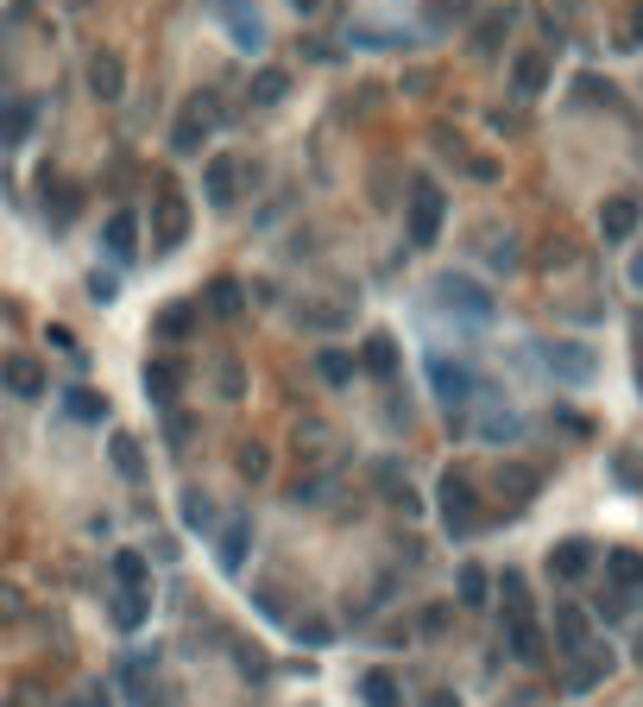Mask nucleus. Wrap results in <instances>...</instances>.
I'll return each instance as SVG.
<instances>
[{"instance_id": "1", "label": "nucleus", "mask_w": 643, "mask_h": 707, "mask_svg": "<svg viewBox=\"0 0 643 707\" xmlns=\"http://www.w3.org/2000/svg\"><path fill=\"white\" fill-rule=\"evenodd\" d=\"M435 499H442V525H449V537H473V530H480V492H473V480L461 468L442 474Z\"/></svg>"}, {"instance_id": "2", "label": "nucleus", "mask_w": 643, "mask_h": 707, "mask_svg": "<svg viewBox=\"0 0 643 707\" xmlns=\"http://www.w3.org/2000/svg\"><path fill=\"white\" fill-rule=\"evenodd\" d=\"M442 216H449V197H442L435 183H416V197H410V221H404L410 247H435V235H442Z\"/></svg>"}, {"instance_id": "3", "label": "nucleus", "mask_w": 643, "mask_h": 707, "mask_svg": "<svg viewBox=\"0 0 643 707\" xmlns=\"http://www.w3.org/2000/svg\"><path fill=\"white\" fill-rule=\"evenodd\" d=\"M190 240V202L177 197V190H164L152 209V253H177Z\"/></svg>"}, {"instance_id": "4", "label": "nucleus", "mask_w": 643, "mask_h": 707, "mask_svg": "<svg viewBox=\"0 0 643 707\" xmlns=\"http://www.w3.org/2000/svg\"><path fill=\"white\" fill-rule=\"evenodd\" d=\"M214 120H221V108H214V101H202V96H195L190 108H183V114H177V127H171V152L195 158V152H202V146H209Z\"/></svg>"}, {"instance_id": "5", "label": "nucleus", "mask_w": 643, "mask_h": 707, "mask_svg": "<svg viewBox=\"0 0 643 707\" xmlns=\"http://www.w3.org/2000/svg\"><path fill=\"white\" fill-rule=\"evenodd\" d=\"M435 297H442L449 310H461L468 322H486V316H492V297L480 291L473 278H454V272H442V278H435Z\"/></svg>"}, {"instance_id": "6", "label": "nucleus", "mask_w": 643, "mask_h": 707, "mask_svg": "<svg viewBox=\"0 0 643 707\" xmlns=\"http://www.w3.org/2000/svg\"><path fill=\"white\" fill-rule=\"evenodd\" d=\"M202 197H209L214 209H234L240 202V158L214 152L209 165H202Z\"/></svg>"}, {"instance_id": "7", "label": "nucleus", "mask_w": 643, "mask_h": 707, "mask_svg": "<svg viewBox=\"0 0 643 707\" xmlns=\"http://www.w3.org/2000/svg\"><path fill=\"white\" fill-rule=\"evenodd\" d=\"M543 367L555 379H567V386H586L593 379V354L581 341H543Z\"/></svg>"}, {"instance_id": "8", "label": "nucleus", "mask_w": 643, "mask_h": 707, "mask_svg": "<svg viewBox=\"0 0 643 707\" xmlns=\"http://www.w3.org/2000/svg\"><path fill=\"white\" fill-rule=\"evenodd\" d=\"M32 127H39V101H32V96L0 101V152L26 146V139H32Z\"/></svg>"}, {"instance_id": "9", "label": "nucleus", "mask_w": 643, "mask_h": 707, "mask_svg": "<svg viewBox=\"0 0 643 707\" xmlns=\"http://www.w3.org/2000/svg\"><path fill=\"white\" fill-rule=\"evenodd\" d=\"M0 392L44 398V367L32 360V354H7V360H0Z\"/></svg>"}, {"instance_id": "10", "label": "nucleus", "mask_w": 643, "mask_h": 707, "mask_svg": "<svg viewBox=\"0 0 643 707\" xmlns=\"http://www.w3.org/2000/svg\"><path fill=\"white\" fill-rule=\"evenodd\" d=\"M429 386H435L442 405H468L473 398V374L468 367H454V360H442V354H429Z\"/></svg>"}, {"instance_id": "11", "label": "nucleus", "mask_w": 643, "mask_h": 707, "mask_svg": "<svg viewBox=\"0 0 643 707\" xmlns=\"http://www.w3.org/2000/svg\"><path fill=\"white\" fill-rule=\"evenodd\" d=\"M209 7L228 20V32H234L240 51H259V44H265V26H259V13L247 7V0H209Z\"/></svg>"}, {"instance_id": "12", "label": "nucleus", "mask_w": 643, "mask_h": 707, "mask_svg": "<svg viewBox=\"0 0 643 707\" xmlns=\"http://www.w3.org/2000/svg\"><path fill=\"white\" fill-rule=\"evenodd\" d=\"M586 569H593V544L586 537H567V544L549 550V575L555 581H586Z\"/></svg>"}, {"instance_id": "13", "label": "nucleus", "mask_w": 643, "mask_h": 707, "mask_svg": "<svg viewBox=\"0 0 643 707\" xmlns=\"http://www.w3.org/2000/svg\"><path fill=\"white\" fill-rule=\"evenodd\" d=\"M89 89H96V101H120L127 96V63L114 51H96L89 58Z\"/></svg>"}, {"instance_id": "14", "label": "nucleus", "mask_w": 643, "mask_h": 707, "mask_svg": "<svg viewBox=\"0 0 643 707\" xmlns=\"http://www.w3.org/2000/svg\"><path fill=\"white\" fill-rule=\"evenodd\" d=\"M586 645H593V619H586L581 607H555V650L581 657Z\"/></svg>"}, {"instance_id": "15", "label": "nucleus", "mask_w": 643, "mask_h": 707, "mask_svg": "<svg viewBox=\"0 0 643 707\" xmlns=\"http://www.w3.org/2000/svg\"><path fill=\"white\" fill-rule=\"evenodd\" d=\"M505 638H511V657L518 664H543V626H536V613H524V619H505Z\"/></svg>"}, {"instance_id": "16", "label": "nucleus", "mask_w": 643, "mask_h": 707, "mask_svg": "<svg viewBox=\"0 0 643 707\" xmlns=\"http://www.w3.org/2000/svg\"><path fill=\"white\" fill-rule=\"evenodd\" d=\"M637 202H631V197H612V202H605V209H600V235L605 240H612V247H624V240H631V235H637Z\"/></svg>"}, {"instance_id": "17", "label": "nucleus", "mask_w": 643, "mask_h": 707, "mask_svg": "<svg viewBox=\"0 0 643 707\" xmlns=\"http://www.w3.org/2000/svg\"><path fill=\"white\" fill-rule=\"evenodd\" d=\"M195 329H202V303H171V310H158V322H152L158 341H190Z\"/></svg>"}, {"instance_id": "18", "label": "nucleus", "mask_w": 643, "mask_h": 707, "mask_svg": "<svg viewBox=\"0 0 643 707\" xmlns=\"http://www.w3.org/2000/svg\"><path fill=\"white\" fill-rule=\"evenodd\" d=\"M101 240H108V253L114 259H133L139 253V216L133 209H114V216L101 221Z\"/></svg>"}, {"instance_id": "19", "label": "nucleus", "mask_w": 643, "mask_h": 707, "mask_svg": "<svg viewBox=\"0 0 643 707\" xmlns=\"http://www.w3.org/2000/svg\"><path fill=\"white\" fill-rule=\"evenodd\" d=\"M543 82H549V58H543V51H524V58L511 63V96H518V101L543 96Z\"/></svg>"}, {"instance_id": "20", "label": "nucleus", "mask_w": 643, "mask_h": 707, "mask_svg": "<svg viewBox=\"0 0 643 707\" xmlns=\"http://www.w3.org/2000/svg\"><path fill=\"white\" fill-rule=\"evenodd\" d=\"M605 676H612V650L586 645L581 657H574V676H567V688H574V695H586V688H600Z\"/></svg>"}, {"instance_id": "21", "label": "nucleus", "mask_w": 643, "mask_h": 707, "mask_svg": "<svg viewBox=\"0 0 643 707\" xmlns=\"http://www.w3.org/2000/svg\"><path fill=\"white\" fill-rule=\"evenodd\" d=\"M145 392H152V405H177L183 367H177V360H152V367H145Z\"/></svg>"}, {"instance_id": "22", "label": "nucleus", "mask_w": 643, "mask_h": 707, "mask_svg": "<svg viewBox=\"0 0 643 707\" xmlns=\"http://www.w3.org/2000/svg\"><path fill=\"white\" fill-rule=\"evenodd\" d=\"M145 613H152V594H145V588H120L114 594V626L120 631H139V626H145Z\"/></svg>"}, {"instance_id": "23", "label": "nucleus", "mask_w": 643, "mask_h": 707, "mask_svg": "<svg viewBox=\"0 0 643 707\" xmlns=\"http://www.w3.org/2000/svg\"><path fill=\"white\" fill-rule=\"evenodd\" d=\"M605 575H612V588L619 594H637L643 588V556L637 550H612L605 556Z\"/></svg>"}, {"instance_id": "24", "label": "nucleus", "mask_w": 643, "mask_h": 707, "mask_svg": "<svg viewBox=\"0 0 643 707\" xmlns=\"http://www.w3.org/2000/svg\"><path fill=\"white\" fill-rule=\"evenodd\" d=\"M247 544H253V525H247V518H228V530H221V569L228 575L247 562Z\"/></svg>"}, {"instance_id": "25", "label": "nucleus", "mask_w": 643, "mask_h": 707, "mask_svg": "<svg viewBox=\"0 0 643 707\" xmlns=\"http://www.w3.org/2000/svg\"><path fill=\"white\" fill-rule=\"evenodd\" d=\"M360 695H366V707H404V695H398V676H391V669H366V676H360Z\"/></svg>"}, {"instance_id": "26", "label": "nucleus", "mask_w": 643, "mask_h": 707, "mask_svg": "<svg viewBox=\"0 0 643 707\" xmlns=\"http://www.w3.org/2000/svg\"><path fill=\"white\" fill-rule=\"evenodd\" d=\"M366 374L398 379V341H391V335H366Z\"/></svg>"}, {"instance_id": "27", "label": "nucleus", "mask_w": 643, "mask_h": 707, "mask_svg": "<svg viewBox=\"0 0 643 707\" xmlns=\"http://www.w3.org/2000/svg\"><path fill=\"white\" fill-rule=\"evenodd\" d=\"M284 96H291V70H272V63H265V70L253 77V101L259 108H278Z\"/></svg>"}, {"instance_id": "28", "label": "nucleus", "mask_w": 643, "mask_h": 707, "mask_svg": "<svg viewBox=\"0 0 643 707\" xmlns=\"http://www.w3.org/2000/svg\"><path fill=\"white\" fill-rule=\"evenodd\" d=\"M108 455H114V468L127 474V480H145V455H139V442L127 430H114V442H108Z\"/></svg>"}, {"instance_id": "29", "label": "nucleus", "mask_w": 643, "mask_h": 707, "mask_svg": "<svg viewBox=\"0 0 643 707\" xmlns=\"http://www.w3.org/2000/svg\"><path fill=\"white\" fill-rule=\"evenodd\" d=\"M63 405H70V417H82V424H101L108 417V398L89 392V386H77V392H63Z\"/></svg>"}, {"instance_id": "30", "label": "nucleus", "mask_w": 643, "mask_h": 707, "mask_svg": "<svg viewBox=\"0 0 643 707\" xmlns=\"http://www.w3.org/2000/svg\"><path fill=\"white\" fill-rule=\"evenodd\" d=\"M315 374L329 379V386H348V379H353V354H341V348H322V354H315Z\"/></svg>"}, {"instance_id": "31", "label": "nucleus", "mask_w": 643, "mask_h": 707, "mask_svg": "<svg viewBox=\"0 0 643 707\" xmlns=\"http://www.w3.org/2000/svg\"><path fill=\"white\" fill-rule=\"evenodd\" d=\"M209 316H240V285L234 278H214L209 285Z\"/></svg>"}, {"instance_id": "32", "label": "nucleus", "mask_w": 643, "mask_h": 707, "mask_svg": "<svg viewBox=\"0 0 643 707\" xmlns=\"http://www.w3.org/2000/svg\"><path fill=\"white\" fill-rule=\"evenodd\" d=\"M454 588H461V607H486V569L468 562V569L454 575Z\"/></svg>"}, {"instance_id": "33", "label": "nucleus", "mask_w": 643, "mask_h": 707, "mask_svg": "<svg viewBox=\"0 0 643 707\" xmlns=\"http://www.w3.org/2000/svg\"><path fill=\"white\" fill-rule=\"evenodd\" d=\"M505 26H511V13H486V20H480V32H473V51H499V39H505Z\"/></svg>"}, {"instance_id": "34", "label": "nucleus", "mask_w": 643, "mask_h": 707, "mask_svg": "<svg viewBox=\"0 0 643 707\" xmlns=\"http://www.w3.org/2000/svg\"><path fill=\"white\" fill-rule=\"evenodd\" d=\"M114 581H120V588H145V556H139V550H120L114 556Z\"/></svg>"}, {"instance_id": "35", "label": "nucleus", "mask_w": 643, "mask_h": 707, "mask_svg": "<svg viewBox=\"0 0 643 707\" xmlns=\"http://www.w3.org/2000/svg\"><path fill=\"white\" fill-rule=\"evenodd\" d=\"M183 525H190V530H209V525H214L209 492H183Z\"/></svg>"}, {"instance_id": "36", "label": "nucleus", "mask_w": 643, "mask_h": 707, "mask_svg": "<svg viewBox=\"0 0 643 707\" xmlns=\"http://www.w3.org/2000/svg\"><path fill=\"white\" fill-rule=\"evenodd\" d=\"M499 492H511V499L524 506L530 492H536V474H530V468H505V474H499Z\"/></svg>"}, {"instance_id": "37", "label": "nucleus", "mask_w": 643, "mask_h": 707, "mask_svg": "<svg viewBox=\"0 0 643 707\" xmlns=\"http://www.w3.org/2000/svg\"><path fill=\"white\" fill-rule=\"evenodd\" d=\"M240 474H247V480H265V474H272V455L259 449V442H247V449H240Z\"/></svg>"}, {"instance_id": "38", "label": "nucleus", "mask_w": 643, "mask_h": 707, "mask_svg": "<svg viewBox=\"0 0 643 707\" xmlns=\"http://www.w3.org/2000/svg\"><path fill=\"white\" fill-rule=\"evenodd\" d=\"M214 379H221V398H240V392H247V374H240V360H221V374H214Z\"/></svg>"}, {"instance_id": "39", "label": "nucleus", "mask_w": 643, "mask_h": 707, "mask_svg": "<svg viewBox=\"0 0 643 707\" xmlns=\"http://www.w3.org/2000/svg\"><path fill=\"white\" fill-rule=\"evenodd\" d=\"M297 638H303V645H329L334 631H329V619H303V626H297Z\"/></svg>"}, {"instance_id": "40", "label": "nucleus", "mask_w": 643, "mask_h": 707, "mask_svg": "<svg viewBox=\"0 0 643 707\" xmlns=\"http://www.w3.org/2000/svg\"><path fill=\"white\" fill-rule=\"evenodd\" d=\"M145 676H152V664L133 657V664H127V695H145Z\"/></svg>"}, {"instance_id": "41", "label": "nucleus", "mask_w": 643, "mask_h": 707, "mask_svg": "<svg viewBox=\"0 0 643 707\" xmlns=\"http://www.w3.org/2000/svg\"><path fill=\"white\" fill-rule=\"evenodd\" d=\"M624 44H631V51H643V7L624 20Z\"/></svg>"}, {"instance_id": "42", "label": "nucleus", "mask_w": 643, "mask_h": 707, "mask_svg": "<svg viewBox=\"0 0 643 707\" xmlns=\"http://www.w3.org/2000/svg\"><path fill=\"white\" fill-rule=\"evenodd\" d=\"M89 297H96V303H114V278H89Z\"/></svg>"}, {"instance_id": "43", "label": "nucleus", "mask_w": 643, "mask_h": 707, "mask_svg": "<svg viewBox=\"0 0 643 707\" xmlns=\"http://www.w3.org/2000/svg\"><path fill=\"white\" fill-rule=\"evenodd\" d=\"M63 707H108V688H89V695H77V701H63Z\"/></svg>"}, {"instance_id": "44", "label": "nucleus", "mask_w": 643, "mask_h": 707, "mask_svg": "<svg viewBox=\"0 0 643 707\" xmlns=\"http://www.w3.org/2000/svg\"><path fill=\"white\" fill-rule=\"evenodd\" d=\"M423 707H461V701H454L449 688H435V695H429V701H423Z\"/></svg>"}, {"instance_id": "45", "label": "nucleus", "mask_w": 643, "mask_h": 707, "mask_svg": "<svg viewBox=\"0 0 643 707\" xmlns=\"http://www.w3.org/2000/svg\"><path fill=\"white\" fill-rule=\"evenodd\" d=\"M291 7H297V13H315V7H322V0H291Z\"/></svg>"}, {"instance_id": "46", "label": "nucleus", "mask_w": 643, "mask_h": 707, "mask_svg": "<svg viewBox=\"0 0 643 707\" xmlns=\"http://www.w3.org/2000/svg\"><path fill=\"white\" fill-rule=\"evenodd\" d=\"M637 386H643V367H637Z\"/></svg>"}, {"instance_id": "47", "label": "nucleus", "mask_w": 643, "mask_h": 707, "mask_svg": "<svg viewBox=\"0 0 643 707\" xmlns=\"http://www.w3.org/2000/svg\"><path fill=\"white\" fill-rule=\"evenodd\" d=\"M637 657H643V645H637Z\"/></svg>"}]
</instances>
